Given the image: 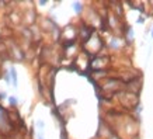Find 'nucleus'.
<instances>
[{
  "label": "nucleus",
  "mask_w": 153,
  "mask_h": 139,
  "mask_svg": "<svg viewBox=\"0 0 153 139\" xmlns=\"http://www.w3.org/2000/svg\"><path fill=\"white\" fill-rule=\"evenodd\" d=\"M39 139H42V136H41V135H39Z\"/></svg>",
  "instance_id": "39448f33"
},
{
  "label": "nucleus",
  "mask_w": 153,
  "mask_h": 139,
  "mask_svg": "<svg viewBox=\"0 0 153 139\" xmlns=\"http://www.w3.org/2000/svg\"><path fill=\"white\" fill-rule=\"evenodd\" d=\"M73 6H74V9H76V13H80V10H82V6H80V3H73Z\"/></svg>",
  "instance_id": "f03ea898"
},
{
  "label": "nucleus",
  "mask_w": 153,
  "mask_h": 139,
  "mask_svg": "<svg viewBox=\"0 0 153 139\" xmlns=\"http://www.w3.org/2000/svg\"><path fill=\"white\" fill-rule=\"evenodd\" d=\"M10 103H11V104H17V98L11 97V98H10Z\"/></svg>",
  "instance_id": "7ed1b4c3"
},
{
  "label": "nucleus",
  "mask_w": 153,
  "mask_h": 139,
  "mask_svg": "<svg viewBox=\"0 0 153 139\" xmlns=\"http://www.w3.org/2000/svg\"><path fill=\"white\" fill-rule=\"evenodd\" d=\"M152 37H153V30H152Z\"/></svg>",
  "instance_id": "423d86ee"
},
{
  "label": "nucleus",
  "mask_w": 153,
  "mask_h": 139,
  "mask_svg": "<svg viewBox=\"0 0 153 139\" xmlns=\"http://www.w3.org/2000/svg\"><path fill=\"white\" fill-rule=\"evenodd\" d=\"M138 23H140V24L143 23V17H139V19H138Z\"/></svg>",
  "instance_id": "20e7f679"
},
{
  "label": "nucleus",
  "mask_w": 153,
  "mask_h": 139,
  "mask_svg": "<svg viewBox=\"0 0 153 139\" xmlns=\"http://www.w3.org/2000/svg\"><path fill=\"white\" fill-rule=\"evenodd\" d=\"M10 72H11V76H13V83L17 86V73H16L14 68H11V69H10Z\"/></svg>",
  "instance_id": "f257e3e1"
}]
</instances>
